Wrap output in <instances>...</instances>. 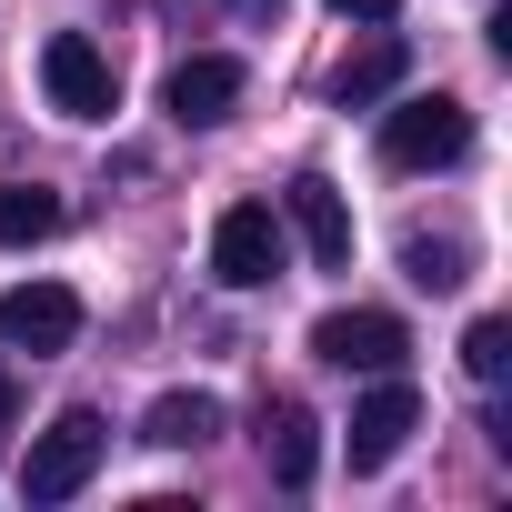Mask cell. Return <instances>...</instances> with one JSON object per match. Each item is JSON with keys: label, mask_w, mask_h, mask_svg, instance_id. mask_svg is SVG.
Segmentation results:
<instances>
[{"label": "cell", "mask_w": 512, "mask_h": 512, "mask_svg": "<svg viewBox=\"0 0 512 512\" xmlns=\"http://www.w3.org/2000/svg\"><path fill=\"white\" fill-rule=\"evenodd\" d=\"M211 272H221V292H272L292 272V221L272 201H231L211 221Z\"/></svg>", "instance_id": "cell-1"}, {"label": "cell", "mask_w": 512, "mask_h": 512, "mask_svg": "<svg viewBox=\"0 0 512 512\" xmlns=\"http://www.w3.org/2000/svg\"><path fill=\"white\" fill-rule=\"evenodd\" d=\"M472 151V111L452 91H412L382 111V171H452Z\"/></svg>", "instance_id": "cell-2"}, {"label": "cell", "mask_w": 512, "mask_h": 512, "mask_svg": "<svg viewBox=\"0 0 512 512\" xmlns=\"http://www.w3.org/2000/svg\"><path fill=\"white\" fill-rule=\"evenodd\" d=\"M101 452H111V422H101L91 402H71L51 432H31V462H21V502H71V492L101 472Z\"/></svg>", "instance_id": "cell-3"}, {"label": "cell", "mask_w": 512, "mask_h": 512, "mask_svg": "<svg viewBox=\"0 0 512 512\" xmlns=\"http://www.w3.org/2000/svg\"><path fill=\"white\" fill-rule=\"evenodd\" d=\"M41 91H51L61 121H111L121 111V71H111V51L91 31H51L41 41Z\"/></svg>", "instance_id": "cell-4"}, {"label": "cell", "mask_w": 512, "mask_h": 512, "mask_svg": "<svg viewBox=\"0 0 512 512\" xmlns=\"http://www.w3.org/2000/svg\"><path fill=\"white\" fill-rule=\"evenodd\" d=\"M81 342V292L71 282H11L0 292V352H71Z\"/></svg>", "instance_id": "cell-5"}, {"label": "cell", "mask_w": 512, "mask_h": 512, "mask_svg": "<svg viewBox=\"0 0 512 512\" xmlns=\"http://www.w3.org/2000/svg\"><path fill=\"white\" fill-rule=\"evenodd\" d=\"M422 432V392L402 382V372H372V392L352 402V432H342V452H352V472H382L402 442Z\"/></svg>", "instance_id": "cell-6"}, {"label": "cell", "mask_w": 512, "mask_h": 512, "mask_svg": "<svg viewBox=\"0 0 512 512\" xmlns=\"http://www.w3.org/2000/svg\"><path fill=\"white\" fill-rule=\"evenodd\" d=\"M241 81H251V71H241L231 51H191V61L161 81V111H171L181 131H211V121H231V111H241Z\"/></svg>", "instance_id": "cell-7"}, {"label": "cell", "mask_w": 512, "mask_h": 512, "mask_svg": "<svg viewBox=\"0 0 512 512\" xmlns=\"http://www.w3.org/2000/svg\"><path fill=\"white\" fill-rule=\"evenodd\" d=\"M312 352H322L332 372H402L412 332H402L392 312H322V322H312Z\"/></svg>", "instance_id": "cell-8"}, {"label": "cell", "mask_w": 512, "mask_h": 512, "mask_svg": "<svg viewBox=\"0 0 512 512\" xmlns=\"http://www.w3.org/2000/svg\"><path fill=\"white\" fill-rule=\"evenodd\" d=\"M282 221L302 231V251H312L322 272H342V262H352V211H342V191H332L322 171H302V181L282 191Z\"/></svg>", "instance_id": "cell-9"}, {"label": "cell", "mask_w": 512, "mask_h": 512, "mask_svg": "<svg viewBox=\"0 0 512 512\" xmlns=\"http://www.w3.org/2000/svg\"><path fill=\"white\" fill-rule=\"evenodd\" d=\"M402 81H412V41L372 21V41H362V51H352V61L332 71V101H342V111H362V101H392Z\"/></svg>", "instance_id": "cell-10"}, {"label": "cell", "mask_w": 512, "mask_h": 512, "mask_svg": "<svg viewBox=\"0 0 512 512\" xmlns=\"http://www.w3.org/2000/svg\"><path fill=\"white\" fill-rule=\"evenodd\" d=\"M262 462H272L282 492H302V482L322 472V422H312L302 402H262Z\"/></svg>", "instance_id": "cell-11"}, {"label": "cell", "mask_w": 512, "mask_h": 512, "mask_svg": "<svg viewBox=\"0 0 512 512\" xmlns=\"http://www.w3.org/2000/svg\"><path fill=\"white\" fill-rule=\"evenodd\" d=\"M221 432V402L211 392H161L151 412H141V442H161V452H201Z\"/></svg>", "instance_id": "cell-12"}, {"label": "cell", "mask_w": 512, "mask_h": 512, "mask_svg": "<svg viewBox=\"0 0 512 512\" xmlns=\"http://www.w3.org/2000/svg\"><path fill=\"white\" fill-rule=\"evenodd\" d=\"M402 272H412L422 292H462V282H472V241H452V231H442V241L412 231V241H402Z\"/></svg>", "instance_id": "cell-13"}, {"label": "cell", "mask_w": 512, "mask_h": 512, "mask_svg": "<svg viewBox=\"0 0 512 512\" xmlns=\"http://www.w3.org/2000/svg\"><path fill=\"white\" fill-rule=\"evenodd\" d=\"M51 231H61V191H41V181L0 191V241H51Z\"/></svg>", "instance_id": "cell-14"}, {"label": "cell", "mask_w": 512, "mask_h": 512, "mask_svg": "<svg viewBox=\"0 0 512 512\" xmlns=\"http://www.w3.org/2000/svg\"><path fill=\"white\" fill-rule=\"evenodd\" d=\"M462 372H472V382H502V372H512V322H502V312H482V322L462 332Z\"/></svg>", "instance_id": "cell-15"}, {"label": "cell", "mask_w": 512, "mask_h": 512, "mask_svg": "<svg viewBox=\"0 0 512 512\" xmlns=\"http://www.w3.org/2000/svg\"><path fill=\"white\" fill-rule=\"evenodd\" d=\"M21 422V372H11V352H0V432Z\"/></svg>", "instance_id": "cell-16"}, {"label": "cell", "mask_w": 512, "mask_h": 512, "mask_svg": "<svg viewBox=\"0 0 512 512\" xmlns=\"http://www.w3.org/2000/svg\"><path fill=\"white\" fill-rule=\"evenodd\" d=\"M342 21H392V0H332Z\"/></svg>", "instance_id": "cell-17"}]
</instances>
